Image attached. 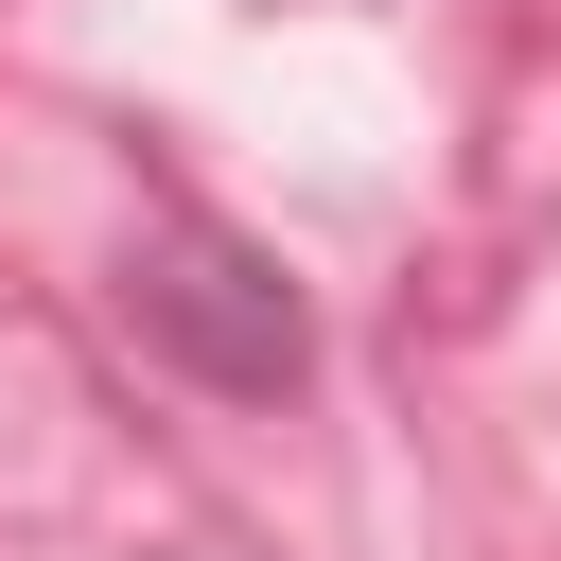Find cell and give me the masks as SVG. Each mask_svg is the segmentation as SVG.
<instances>
[{
  "label": "cell",
  "instance_id": "obj_1",
  "mask_svg": "<svg viewBox=\"0 0 561 561\" xmlns=\"http://www.w3.org/2000/svg\"><path fill=\"white\" fill-rule=\"evenodd\" d=\"M123 316H140L175 368L245 386V403H263V386H298V351H316V333H298V298H280V263H263V245H228V228H193V210H175V228H140Z\"/></svg>",
  "mask_w": 561,
  "mask_h": 561
}]
</instances>
